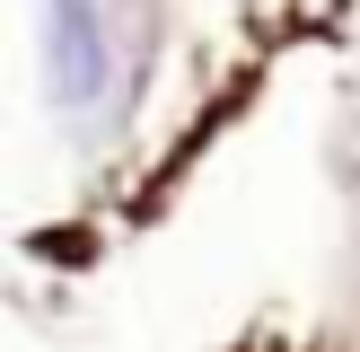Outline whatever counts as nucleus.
I'll return each instance as SVG.
<instances>
[{"mask_svg": "<svg viewBox=\"0 0 360 352\" xmlns=\"http://www.w3.org/2000/svg\"><path fill=\"white\" fill-rule=\"evenodd\" d=\"M53 53H62V97H97L105 53H97V27H88V0H53Z\"/></svg>", "mask_w": 360, "mask_h": 352, "instance_id": "f257e3e1", "label": "nucleus"}]
</instances>
